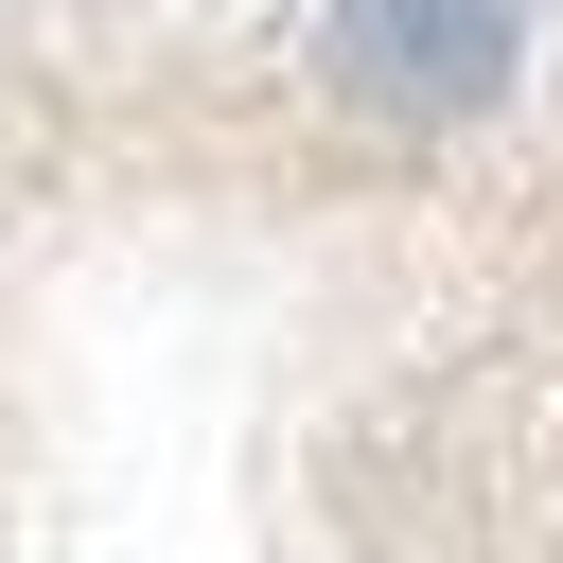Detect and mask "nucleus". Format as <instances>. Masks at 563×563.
<instances>
[{
  "instance_id": "1",
  "label": "nucleus",
  "mask_w": 563,
  "mask_h": 563,
  "mask_svg": "<svg viewBox=\"0 0 563 563\" xmlns=\"http://www.w3.org/2000/svg\"><path fill=\"white\" fill-rule=\"evenodd\" d=\"M334 70H352L369 106L457 123V106H493V70H510V0H334Z\"/></svg>"
}]
</instances>
